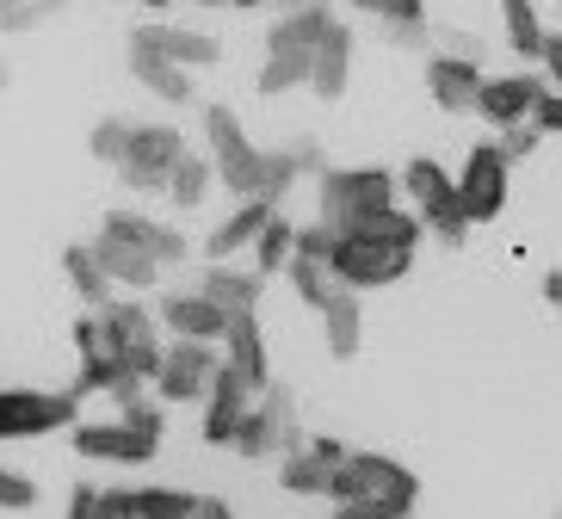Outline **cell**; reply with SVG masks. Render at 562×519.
<instances>
[{
    "instance_id": "1",
    "label": "cell",
    "mask_w": 562,
    "mask_h": 519,
    "mask_svg": "<svg viewBox=\"0 0 562 519\" xmlns=\"http://www.w3.org/2000/svg\"><path fill=\"white\" fill-rule=\"evenodd\" d=\"M420 235H427V223L414 217V211H402V204L352 223V229H334V272H340V285L383 291V285H396V279H408L414 253H420Z\"/></svg>"
},
{
    "instance_id": "2",
    "label": "cell",
    "mask_w": 562,
    "mask_h": 519,
    "mask_svg": "<svg viewBox=\"0 0 562 519\" xmlns=\"http://www.w3.org/2000/svg\"><path fill=\"white\" fill-rule=\"evenodd\" d=\"M93 253H100V267L112 272L117 291H149V285H161V272L192 260V241L173 223H155L143 211H105L100 235H93Z\"/></svg>"
},
{
    "instance_id": "3",
    "label": "cell",
    "mask_w": 562,
    "mask_h": 519,
    "mask_svg": "<svg viewBox=\"0 0 562 519\" xmlns=\"http://www.w3.org/2000/svg\"><path fill=\"white\" fill-rule=\"evenodd\" d=\"M414 501H420V476L383 452H352L334 483V519H408Z\"/></svg>"
},
{
    "instance_id": "4",
    "label": "cell",
    "mask_w": 562,
    "mask_h": 519,
    "mask_svg": "<svg viewBox=\"0 0 562 519\" xmlns=\"http://www.w3.org/2000/svg\"><path fill=\"white\" fill-rule=\"evenodd\" d=\"M204 155L216 161V180L229 185L235 199H266V185H272V149H260L241 131V117L229 105H204Z\"/></svg>"
},
{
    "instance_id": "5",
    "label": "cell",
    "mask_w": 562,
    "mask_h": 519,
    "mask_svg": "<svg viewBox=\"0 0 562 519\" xmlns=\"http://www.w3.org/2000/svg\"><path fill=\"white\" fill-rule=\"evenodd\" d=\"M402 199H408L414 217L427 223V235H439L451 248H463L470 229H476V217H470V204H463V192H458V173H446L432 155L402 161Z\"/></svg>"
},
{
    "instance_id": "6",
    "label": "cell",
    "mask_w": 562,
    "mask_h": 519,
    "mask_svg": "<svg viewBox=\"0 0 562 519\" xmlns=\"http://www.w3.org/2000/svg\"><path fill=\"white\" fill-rule=\"evenodd\" d=\"M402 192L396 168H322V192H315V223L328 229H352V223L390 211Z\"/></svg>"
},
{
    "instance_id": "7",
    "label": "cell",
    "mask_w": 562,
    "mask_h": 519,
    "mask_svg": "<svg viewBox=\"0 0 562 519\" xmlns=\"http://www.w3.org/2000/svg\"><path fill=\"white\" fill-rule=\"evenodd\" d=\"M81 390H0V445L44 433H75L81 427Z\"/></svg>"
},
{
    "instance_id": "8",
    "label": "cell",
    "mask_w": 562,
    "mask_h": 519,
    "mask_svg": "<svg viewBox=\"0 0 562 519\" xmlns=\"http://www.w3.org/2000/svg\"><path fill=\"white\" fill-rule=\"evenodd\" d=\"M100 316H105V335H112L117 359H124L143 384H155V377H161V365H167V340H161L167 328H161V316H155L149 303H136V297L105 303Z\"/></svg>"
},
{
    "instance_id": "9",
    "label": "cell",
    "mask_w": 562,
    "mask_h": 519,
    "mask_svg": "<svg viewBox=\"0 0 562 519\" xmlns=\"http://www.w3.org/2000/svg\"><path fill=\"white\" fill-rule=\"evenodd\" d=\"M186 155V136L180 124H131V149H124V161H117V180L131 185V192H161L167 199V180H173V168H180Z\"/></svg>"
},
{
    "instance_id": "10",
    "label": "cell",
    "mask_w": 562,
    "mask_h": 519,
    "mask_svg": "<svg viewBox=\"0 0 562 519\" xmlns=\"http://www.w3.org/2000/svg\"><path fill=\"white\" fill-rule=\"evenodd\" d=\"M216 371H223V347H211V340H167V365L155 377V396L173 408H204L216 390Z\"/></svg>"
},
{
    "instance_id": "11",
    "label": "cell",
    "mask_w": 562,
    "mask_h": 519,
    "mask_svg": "<svg viewBox=\"0 0 562 519\" xmlns=\"http://www.w3.org/2000/svg\"><path fill=\"white\" fill-rule=\"evenodd\" d=\"M68 445H75V458H87V464H131L136 470L161 452V433L136 427V420H124V415H105V420H81V427L68 433Z\"/></svg>"
},
{
    "instance_id": "12",
    "label": "cell",
    "mask_w": 562,
    "mask_h": 519,
    "mask_svg": "<svg viewBox=\"0 0 562 519\" xmlns=\"http://www.w3.org/2000/svg\"><path fill=\"white\" fill-rule=\"evenodd\" d=\"M291 445H297V396L284 384H272L248 408V420H241V433H235L229 452L235 458H284Z\"/></svg>"
},
{
    "instance_id": "13",
    "label": "cell",
    "mask_w": 562,
    "mask_h": 519,
    "mask_svg": "<svg viewBox=\"0 0 562 519\" xmlns=\"http://www.w3.org/2000/svg\"><path fill=\"white\" fill-rule=\"evenodd\" d=\"M347 458L352 452L340 439H297L279 458V488L284 495H303V501H334V483H340Z\"/></svg>"
},
{
    "instance_id": "14",
    "label": "cell",
    "mask_w": 562,
    "mask_h": 519,
    "mask_svg": "<svg viewBox=\"0 0 562 519\" xmlns=\"http://www.w3.org/2000/svg\"><path fill=\"white\" fill-rule=\"evenodd\" d=\"M458 192H463V204H470L476 223H495L501 211H507V192H513L507 149H501V143H476V149L463 155V168H458Z\"/></svg>"
},
{
    "instance_id": "15",
    "label": "cell",
    "mask_w": 562,
    "mask_h": 519,
    "mask_svg": "<svg viewBox=\"0 0 562 519\" xmlns=\"http://www.w3.org/2000/svg\"><path fill=\"white\" fill-rule=\"evenodd\" d=\"M131 75H136V87H143V93H155L161 105H192V100H199L192 75H186V68L173 63L161 44H155L149 25H136V32H131Z\"/></svg>"
},
{
    "instance_id": "16",
    "label": "cell",
    "mask_w": 562,
    "mask_h": 519,
    "mask_svg": "<svg viewBox=\"0 0 562 519\" xmlns=\"http://www.w3.org/2000/svg\"><path fill=\"white\" fill-rule=\"evenodd\" d=\"M482 81H488V75L476 68V56H463V50L427 56V93H432V105H439V112L470 117L482 105Z\"/></svg>"
},
{
    "instance_id": "17",
    "label": "cell",
    "mask_w": 562,
    "mask_h": 519,
    "mask_svg": "<svg viewBox=\"0 0 562 519\" xmlns=\"http://www.w3.org/2000/svg\"><path fill=\"white\" fill-rule=\"evenodd\" d=\"M155 316H161V328L173 340H211V347H223V340H229V321H235L229 309H223V303H211L199 285H192V291H167Z\"/></svg>"
},
{
    "instance_id": "18",
    "label": "cell",
    "mask_w": 562,
    "mask_h": 519,
    "mask_svg": "<svg viewBox=\"0 0 562 519\" xmlns=\"http://www.w3.org/2000/svg\"><path fill=\"white\" fill-rule=\"evenodd\" d=\"M260 403V390L241 377V371L223 359V371H216V390H211V403H204V420H199V433L204 445H235V433H241V420H248V408Z\"/></svg>"
},
{
    "instance_id": "19",
    "label": "cell",
    "mask_w": 562,
    "mask_h": 519,
    "mask_svg": "<svg viewBox=\"0 0 562 519\" xmlns=\"http://www.w3.org/2000/svg\"><path fill=\"white\" fill-rule=\"evenodd\" d=\"M544 75H526V68H513V75H488L482 81V105L476 117L482 124H495V131H507V124H531V112H538V100H544Z\"/></svg>"
},
{
    "instance_id": "20",
    "label": "cell",
    "mask_w": 562,
    "mask_h": 519,
    "mask_svg": "<svg viewBox=\"0 0 562 519\" xmlns=\"http://www.w3.org/2000/svg\"><path fill=\"white\" fill-rule=\"evenodd\" d=\"M334 25H340L334 7H310V0H297V7H284L279 13V25H266V56H315Z\"/></svg>"
},
{
    "instance_id": "21",
    "label": "cell",
    "mask_w": 562,
    "mask_h": 519,
    "mask_svg": "<svg viewBox=\"0 0 562 519\" xmlns=\"http://www.w3.org/2000/svg\"><path fill=\"white\" fill-rule=\"evenodd\" d=\"M272 217H279V204L241 199L229 217H223L211 235H204V260H235V253H254V241L266 235V223H272Z\"/></svg>"
},
{
    "instance_id": "22",
    "label": "cell",
    "mask_w": 562,
    "mask_h": 519,
    "mask_svg": "<svg viewBox=\"0 0 562 519\" xmlns=\"http://www.w3.org/2000/svg\"><path fill=\"white\" fill-rule=\"evenodd\" d=\"M199 291L211 303H223L229 316H254L260 309V291H266V279L254 267H235V260H211V267L199 272Z\"/></svg>"
},
{
    "instance_id": "23",
    "label": "cell",
    "mask_w": 562,
    "mask_h": 519,
    "mask_svg": "<svg viewBox=\"0 0 562 519\" xmlns=\"http://www.w3.org/2000/svg\"><path fill=\"white\" fill-rule=\"evenodd\" d=\"M223 359H229L254 390H272V352H266V335H260V309L254 316H235L229 321V340H223Z\"/></svg>"
},
{
    "instance_id": "24",
    "label": "cell",
    "mask_w": 562,
    "mask_h": 519,
    "mask_svg": "<svg viewBox=\"0 0 562 519\" xmlns=\"http://www.w3.org/2000/svg\"><path fill=\"white\" fill-rule=\"evenodd\" d=\"M352 87V25H334L328 37H322V50H315V75H310V93L315 100H347Z\"/></svg>"
},
{
    "instance_id": "25",
    "label": "cell",
    "mask_w": 562,
    "mask_h": 519,
    "mask_svg": "<svg viewBox=\"0 0 562 519\" xmlns=\"http://www.w3.org/2000/svg\"><path fill=\"white\" fill-rule=\"evenodd\" d=\"M501 32H507V50L519 63H538L550 44V25L538 13V0H501Z\"/></svg>"
},
{
    "instance_id": "26",
    "label": "cell",
    "mask_w": 562,
    "mask_h": 519,
    "mask_svg": "<svg viewBox=\"0 0 562 519\" xmlns=\"http://www.w3.org/2000/svg\"><path fill=\"white\" fill-rule=\"evenodd\" d=\"M63 272H68V285H75V297L87 303V309H105V303H117L112 297V272L100 267V253H93V241H75V248L63 253Z\"/></svg>"
},
{
    "instance_id": "27",
    "label": "cell",
    "mask_w": 562,
    "mask_h": 519,
    "mask_svg": "<svg viewBox=\"0 0 562 519\" xmlns=\"http://www.w3.org/2000/svg\"><path fill=\"white\" fill-rule=\"evenodd\" d=\"M149 32H155V44L186 68V75H192V68H216V63H223V44H216L211 32H199V25H149Z\"/></svg>"
},
{
    "instance_id": "28",
    "label": "cell",
    "mask_w": 562,
    "mask_h": 519,
    "mask_svg": "<svg viewBox=\"0 0 562 519\" xmlns=\"http://www.w3.org/2000/svg\"><path fill=\"white\" fill-rule=\"evenodd\" d=\"M211 185H223L216 180V161L204 149H186L173 180H167V204H173V211H199V204L211 199Z\"/></svg>"
},
{
    "instance_id": "29",
    "label": "cell",
    "mask_w": 562,
    "mask_h": 519,
    "mask_svg": "<svg viewBox=\"0 0 562 519\" xmlns=\"http://www.w3.org/2000/svg\"><path fill=\"white\" fill-rule=\"evenodd\" d=\"M284 279H291V291H297V297L310 303L315 316H322V309H328V303L340 297V291H347V285H340V272H334V260H310V253H297Z\"/></svg>"
},
{
    "instance_id": "30",
    "label": "cell",
    "mask_w": 562,
    "mask_h": 519,
    "mask_svg": "<svg viewBox=\"0 0 562 519\" xmlns=\"http://www.w3.org/2000/svg\"><path fill=\"white\" fill-rule=\"evenodd\" d=\"M359 291H340V297L322 309V335H328V352L334 359H352L359 352V340H364V328H359Z\"/></svg>"
},
{
    "instance_id": "31",
    "label": "cell",
    "mask_w": 562,
    "mask_h": 519,
    "mask_svg": "<svg viewBox=\"0 0 562 519\" xmlns=\"http://www.w3.org/2000/svg\"><path fill=\"white\" fill-rule=\"evenodd\" d=\"M315 75V56H266L260 75H254V93L260 100H284V93H303Z\"/></svg>"
},
{
    "instance_id": "32",
    "label": "cell",
    "mask_w": 562,
    "mask_h": 519,
    "mask_svg": "<svg viewBox=\"0 0 562 519\" xmlns=\"http://www.w3.org/2000/svg\"><path fill=\"white\" fill-rule=\"evenodd\" d=\"M291 260H297V223L272 217V223H266V235L254 241L248 267L260 272V279H272V272H291Z\"/></svg>"
},
{
    "instance_id": "33",
    "label": "cell",
    "mask_w": 562,
    "mask_h": 519,
    "mask_svg": "<svg viewBox=\"0 0 562 519\" xmlns=\"http://www.w3.org/2000/svg\"><path fill=\"white\" fill-rule=\"evenodd\" d=\"M131 124H136V117H100V124H93V136H87L93 161H105L112 173H117V161H124V149H131Z\"/></svg>"
},
{
    "instance_id": "34",
    "label": "cell",
    "mask_w": 562,
    "mask_h": 519,
    "mask_svg": "<svg viewBox=\"0 0 562 519\" xmlns=\"http://www.w3.org/2000/svg\"><path fill=\"white\" fill-rule=\"evenodd\" d=\"M25 507H37V483L0 464V514H25Z\"/></svg>"
},
{
    "instance_id": "35",
    "label": "cell",
    "mask_w": 562,
    "mask_h": 519,
    "mask_svg": "<svg viewBox=\"0 0 562 519\" xmlns=\"http://www.w3.org/2000/svg\"><path fill=\"white\" fill-rule=\"evenodd\" d=\"M495 143L507 149L513 168H519V161H526V155L538 149V143H544V131H538V124H507V131H495Z\"/></svg>"
},
{
    "instance_id": "36",
    "label": "cell",
    "mask_w": 562,
    "mask_h": 519,
    "mask_svg": "<svg viewBox=\"0 0 562 519\" xmlns=\"http://www.w3.org/2000/svg\"><path fill=\"white\" fill-rule=\"evenodd\" d=\"M531 124H538L544 136H562V87H544V100H538Z\"/></svg>"
},
{
    "instance_id": "37",
    "label": "cell",
    "mask_w": 562,
    "mask_h": 519,
    "mask_svg": "<svg viewBox=\"0 0 562 519\" xmlns=\"http://www.w3.org/2000/svg\"><path fill=\"white\" fill-rule=\"evenodd\" d=\"M63 519H100V488L81 483L75 495H68V514H63Z\"/></svg>"
},
{
    "instance_id": "38",
    "label": "cell",
    "mask_w": 562,
    "mask_h": 519,
    "mask_svg": "<svg viewBox=\"0 0 562 519\" xmlns=\"http://www.w3.org/2000/svg\"><path fill=\"white\" fill-rule=\"evenodd\" d=\"M538 68H544V81H550V87H562V32H550V44H544V56H538Z\"/></svg>"
},
{
    "instance_id": "39",
    "label": "cell",
    "mask_w": 562,
    "mask_h": 519,
    "mask_svg": "<svg viewBox=\"0 0 562 519\" xmlns=\"http://www.w3.org/2000/svg\"><path fill=\"white\" fill-rule=\"evenodd\" d=\"M186 519H235V507H229V501H216V495H199Z\"/></svg>"
},
{
    "instance_id": "40",
    "label": "cell",
    "mask_w": 562,
    "mask_h": 519,
    "mask_svg": "<svg viewBox=\"0 0 562 519\" xmlns=\"http://www.w3.org/2000/svg\"><path fill=\"white\" fill-rule=\"evenodd\" d=\"M538 291H544L550 309H562V267H550V272H544V285H538Z\"/></svg>"
},
{
    "instance_id": "41",
    "label": "cell",
    "mask_w": 562,
    "mask_h": 519,
    "mask_svg": "<svg viewBox=\"0 0 562 519\" xmlns=\"http://www.w3.org/2000/svg\"><path fill=\"white\" fill-rule=\"evenodd\" d=\"M229 7H241V13H254V7H297V0H229Z\"/></svg>"
},
{
    "instance_id": "42",
    "label": "cell",
    "mask_w": 562,
    "mask_h": 519,
    "mask_svg": "<svg viewBox=\"0 0 562 519\" xmlns=\"http://www.w3.org/2000/svg\"><path fill=\"white\" fill-rule=\"evenodd\" d=\"M0 93H7V63H0Z\"/></svg>"
},
{
    "instance_id": "43",
    "label": "cell",
    "mask_w": 562,
    "mask_h": 519,
    "mask_svg": "<svg viewBox=\"0 0 562 519\" xmlns=\"http://www.w3.org/2000/svg\"><path fill=\"white\" fill-rule=\"evenodd\" d=\"M149 7H155V13H161V7H173V0H149Z\"/></svg>"
},
{
    "instance_id": "44",
    "label": "cell",
    "mask_w": 562,
    "mask_h": 519,
    "mask_svg": "<svg viewBox=\"0 0 562 519\" xmlns=\"http://www.w3.org/2000/svg\"><path fill=\"white\" fill-rule=\"evenodd\" d=\"M199 7H229V0H199Z\"/></svg>"
},
{
    "instance_id": "45",
    "label": "cell",
    "mask_w": 562,
    "mask_h": 519,
    "mask_svg": "<svg viewBox=\"0 0 562 519\" xmlns=\"http://www.w3.org/2000/svg\"><path fill=\"white\" fill-rule=\"evenodd\" d=\"M310 7H334V0H310Z\"/></svg>"
}]
</instances>
